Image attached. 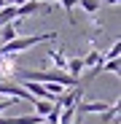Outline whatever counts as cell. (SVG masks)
I'll return each mask as SVG.
<instances>
[{"instance_id":"cell-1","label":"cell","mask_w":121,"mask_h":124,"mask_svg":"<svg viewBox=\"0 0 121 124\" xmlns=\"http://www.w3.org/2000/svg\"><path fill=\"white\" fill-rule=\"evenodd\" d=\"M57 38V32H43V35H27V38H14V40H8V43H3L0 46V54H22V51H27V49H32V46H38V43H46V40H54Z\"/></svg>"},{"instance_id":"cell-2","label":"cell","mask_w":121,"mask_h":124,"mask_svg":"<svg viewBox=\"0 0 121 124\" xmlns=\"http://www.w3.org/2000/svg\"><path fill=\"white\" fill-rule=\"evenodd\" d=\"M0 97H11V100H24V102H32L35 97L22 86V84H11V81H0Z\"/></svg>"},{"instance_id":"cell-3","label":"cell","mask_w":121,"mask_h":124,"mask_svg":"<svg viewBox=\"0 0 121 124\" xmlns=\"http://www.w3.org/2000/svg\"><path fill=\"white\" fill-rule=\"evenodd\" d=\"M22 86H24L35 100H51V102H54V94H51L43 84H38V81H22Z\"/></svg>"},{"instance_id":"cell-4","label":"cell","mask_w":121,"mask_h":124,"mask_svg":"<svg viewBox=\"0 0 121 124\" xmlns=\"http://www.w3.org/2000/svg\"><path fill=\"white\" fill-rule=\"evenodd\" d=\"M38 11H40V0H24V3L16 6V16L19 19H27V16H32Z\"/></svg>"},{"instance_id":"cell-5","label":"cell","mask_w":121,"mask_h":124,"mask_svg":"<svg viewBox=\"0 0 121 124\" xmlns=\"http://www.w3.org/2000/svg\"><path fill=\"white\" fill-rule=\"evenodd\" d=\"M49 59L57 65V70H65V68H67V54L59 51V49H51V51H49ZM65 73H67V70H65Z\"/></svg>"},{"instance_id":"cell-6","label":"cell","mask_w":121,"mask_h":124,"mask_svg":"<svg viewBox=\"0 0 121 124\" xmlns=\"http://www.w3.org/2000/svg\"><path fill=\"white\" fill-rule=\"evenodd\" d=\"M16 35H19V30H16V24H14V22L3 24V27H0V46H3V43H8V40H14Z\"/></svg>"},{"instance_id":"cell-7","label":"cell","mask_w":121,"mask_h":124,"mask_svg":"<svg viewBox=\"0 0 121 124\" xmlns=\"http://www.w3.org/2000/svg\"><path fill=\"white\" fill-rule=\"evenodd\" d=\"M100 59H102V54H100L97 49H89L84 57H81V62H84V70H89V68H94V65H100Z\"/></svg>"},{"instance_id":"cell-8","label":"cell","mask_w":121,"mask_h":124,"mask_svg":"<svg viewBox=\"0 0 121 124\" xmlns=\"http://www.w3.org/2000/svg\"><path fill=\"white\" fill-rule=\"evenodd\" d=\"M75 6H78V8H84L89 16H94L100 8H102V0H75Z\"/></svg>"},{"instance_id":"cell-9","label":"cell","mask_w":121,"mask_h":124,"mask_svg":"<svg viewBox=\"0 0 121 124\" xmlns=\"http://www.w3.org/2000/svg\"><path fill=\"white\" fill-rule=\"evenodd\" d=\"M73 78H81V73H84V62H81V57H67V68H65Z\"/></svg>"},{"instance_id":"cell-10","label":"cell","mask_w":121,"mask_h":124,"mask_svg":"<svg viewBox=\"0 0 121 124\" xmlns=\"http://www.w3.org/2000/svg\"><path fill=\"white\" fill-rule=\"evenodd\" d=\"M14 19H16V6L14 3H8V6L0 8V27L8 24V22H14Z\"/></svg>"},{"instance_id":"cell-11","label":"cell","mask_w":121,"mask_h":124,"mask_svg":"<svg viewBox=\"0 0 121 124\" xmlns=\"http://www.w3.org/2000/svg\"><path fill=\"white\" fill-rule=\"evenodd\" d=\"M32 108H35V116L43 119V116L54 108V102H51V100H32Z\"/></svg>"},{"instance_id":"cell-12","label":"cell","mask_w":121,"mask_h":124,"mask_svg":"<svg viewBox=\"0 0 121 124\" xmlns=\"http://www.w3.org/2000/svg\"><path fill=\"white\" fill-rule=\"evenodd\" d=\"M57 124H75V108H59V121Z\"/></svg>"},{"instance_id":"cell-13","label":"cell","mask_w":121,"mask_h":124,"mask_svg":"<svg viewBox=\"0 0 121 124\" xmlns=\"http://www.w3.org/2000/svg\"><path fill=\"white\" fill-rule=\"evenodd\" d=\"M118 54H121V40H113L110 49L102 54V62H108V59H118Z\"/></svg>"},{"instance_id":"cell-14","label":"cell","mask_w":121,"mask_h":124,"mask_svg":"<svg viewBox=\"0 0 121 124\" xmlns=\"http://www.w3.org/2000/svg\"><path fill=\"white\" fill-rule=\"evenodd\" d=\"M59 3H62V8H65L67 19H73V8H75V0H59Z\"/></svg>"},{"instance_id":"cell-15","label":"cell","mask_w":121,"mask_h":124,"mask_svg":"<svg viewBox=\"0 0 121 124\" xmlns=\"http://www.w3.org/2000/svg\"><path fill=\"white\" fill-rule=\"evenodd\" d=\"M11 105H14V100H11V97H0V113H6Z\"/></svg>"},{"instance_id":"cell-16","label":"cell","mask_w":121,"mask_h":124,"mask_svg":"<svg viewBox=\"0 0 121 124\" xmlns=\"http://www.w3.org/2000/svg\"><path fill=\"white\" fill-rule=\"evenodd\" d=\"M121 0H102V6H118Z\"/></svg>"},{"instance_id":"cell-17","label":"cell","mask_w":121,"mask_h":124,"mask_svg":"<svg viewBox=\"0 0 121 124\" xmlns=\"http://www.w3.org/2000/svg\"><path fill=\"white\" fill-rule=\"evenodd\" d=\"M38 124H46V121H43V119H40V121H38Z\"/></svg>"}]
</instances>
